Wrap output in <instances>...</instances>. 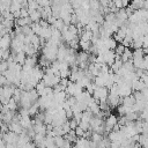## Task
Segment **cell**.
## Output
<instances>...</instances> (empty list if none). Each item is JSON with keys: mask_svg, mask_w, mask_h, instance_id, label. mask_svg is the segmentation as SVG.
<instances>
[{"mask_svg": "<svg viewBox=\"0 0 148 148\" xmlns=\"http://www.w3.org/2000/svg\"><path fill=\"white\" fill-rule=\"evenodd\" d=\"M109 95V89L105 86L102 87H96L94 89V91L91 92V96L96 99V101H105L108 98Z\"/></svg>", "mask_w": 148, "mask_h": 148, "instance_id": "obj_1", "label": "cell"}, {"mask_svg": "<svg viewBox=\"0 0 148 148\" xmlns=\"http://www.w3.org/2000/svg\"><path fill=\"white\" fill-rule=\"evenodd\" d=\"M10 36H9V34H5L3 36H1L0 37V49H2V50H7V49H9V46H10Z\"/></svg>", "mask_w": 148, "mask_h": 148, "instance_id": "obj_2", "label": "cell"}, {"mask_svg": "<svg viewBox=\"0 0 148 148\" xmlns=\"http://www.w3.org/2000/svg\"><path fill=\"white\" fill-rule=\"evenodd\" d=\"M8 128H9V131H12V132H14L16 134H20L23 131V127L20 125L18 121H10L8 124Z\"/></svg>", "mask_w": 148, "mask_h": 148, "instance_id": "obj_3", "label": "cell"}, {"mask_svg": "<svg viewBox=\"0 0 148 148\" xmlns=\"http://www.w3.org/2000/svg\"><path fill=\"white\" fill-rule=\"evenodd\" d=\"M51 28H50V24L47 25V27H42V29H40V32H39V37H42V38H44L45 40H47V39H50L51 38Z\"/></svg>", "mask_w": 148, "mask_h": 148, "instance_id": "obj_4", "label": "cell"}, {"mask_svg": "<svg viewBox=\"0 0 148 148\" xmlns=\"http://www.w3.org/2000/svg\"><path fill=\"white\" fill-rule=\"evenodd\" d=\"M74 146L75 147H81V148H88L89 147V139H87L84 136H80L79 139H76Z\"/></svg>", "mask_w": 148, "mask_h": 148, "instance_id": "obj_5", "label": "cell"}, {"mask_svg": "<svg viewBox=\"0 0 148 148\" xmlns=\"http://www.w3.org/2000/svg\"><path fill=\"white\" fill-rule=\"evenodd\" d=\"M23 52L25 56H34V54H36L37 50L31 44H24L23 45Z\"/></svg>", "mask_w": 148, "mask_h": 148, "instance_id": "obj_6", "label": "cell"}, {"mask_svg": "<svg viewBox=\"0 0 148 148\" xmlns=\"http://www.w3.org/2000/svg\"><path fill=\"white\" fill-rule=\"evenodd\" d=\"M120 59H121L123 62H125V61L132 59V51H131L128 47H125L124 51H123V53L120 54Z\"/></svg>", "mask_w": 148, "mask_h": 148, "instance_id": "obj_7", "label": "cell"}, {"mask_svg": "<svg viewBox=\"0 0 148 148\" xmlns=\"http://www.w3.org/2000/svg\"><path fill=\"white\" fill-rule=\"evenodd\" d=\"M25 54H24V52H17L14 57H12L13 58V60L14 61H16L17 64H20V65H23V62H24V60H25Z\"/></svg>", "mask_w": 148, "mask_h": 148, "instance_id": "obj_8", "label": "cell"}, {"mask_svg": "<svg viewBox=\"0 0 148 148\" xmlns=\"http://www.w3.org/2000/svg\"><path fill=\"white\" fill-rule=\"evenodd\" d=\"M88 52H86V51H81V52H79V53H76V61H77V64L79 62H81V61H88Z\"/></svg>", "mask_w": 148, "mask_h": 148, "instance_id": "obj_9", "label": "cell"}, {"mask_svg": "<svg viewBox=\"0 0 148 148\" xmlns=\"http://www.w3.org/2000/svg\"><path fill=\"white\" fill-rule=\"evenodd\" d=\"M6 29H13L14 27V20H9V18H2V21L0 22Z\"/></svg>", "mask_w": 148, "mask_h": 148, "instance_id": "obj_10", "label": "cell"}, {"mask_svg": "<svg viewBox=\"0 0 148 148\" xmlns=\"http://www.w3.org/2000/svg\"><path fill=\"white\" fill-rule=\"evenodd\" d=\"M90 45H91V42L90 40H79V46L82 49V51L88 52Z\"/></svg>", "mask_w": 148, "mask_h": 148, "instance_id": "obj_11", "label": "cell"}, {"mask_svg": "<svg viewBox=\"0 0 148 148\" xmlns=\"http://www.w3.org/2000/svg\"><path fill=\"white\" fill-rule=\"evenodd\" d=\"M99 1L98 0H89V9H99Z\"/></svg>", "mask_w": 148, "mask_h": 148, "instance_id": "obj_12", "label": "cell"}, {"mask_svg": "<svg viewBox=\"0 0 148 148\" xmlns=\"http://www.w3.org/2000/svg\"><path fill=\"white\" fill-rule=\"evenodd\" d=\"M124 49H125V46H124L121 43H119V44H117V45H116V47L113 49V51H114V53H116V54H119V56H120V54L123 53Z\"/></svg>", "mask_w": 148, "mask_h": 148, "instance_id": "obj_13", "label": "cell"}, {"mask_svg": "<svg viewBox=\"0 0 148 148\" xmlns=\"http://www.w3.org/2000/svg\"><path fill=\"white\" fill-rule=\"evenodd\" d=\"M102 138H103V135H102V134H98V133H96V132H92V133H91V136H90V139H91L94 142L101 141Z\"/></svg>", "mask_w": 148, "mask_h": 148, "instance_id": "obj_14", "label": "cell"}, {"mask_svg": "<svg viewBox=\"0 0 148 148\" xmlns=\"http://www.w3.org/2000/svg\"><path fill=\"white\" fill-rule=\"evenodd\" d=\"M74 132H75V134H76V136H77V138H80V136H83V135H84V130H83V128H81L79 125L74 128Z\"/></svg>", "mask_w": 148, "mask_h": 148, "instance_id": "obj_15", "label": "cell"}, {"mask_svg": "<svg viewBox=\"0 0 148 148\" xmlns=\"http://www.w3.org/2000/svg\"><path fill=\"white\" fill-rule=\"evenodd\" d=\"M68 124H69L71 130H74V128L77 126V124H79V123H77V121H76V120H75V119L72 117V118H71V120H68Z\"/></svg>", "mask_w": 148, "mask_h": 148, "instance_id": "obj_16", "label": "cell"}, {"mask_svg": "<svg viewBox=\"0 0 148 148\" xmlns=\"http://www.w3.org/2000/svg\"><path fill=\"white\" fill-rule=\"evenodd\" d=\"M37 3L40 7H45V6H50V0H36Z\"/></svg>", "mask_w": 148, "mask_h": 148, "instance_id": "obj_17", "label": "cell"}, {"mask_svg": "<svg viewBox=\"0 0 148 148\" xmlns=\"http://www.w3.org/2000/svg\"><path fill=\"white\" fill-rule=\"evenodd\" d=\"M27 16H29L28 10H27V8L22 7V8L20 9V17H27Z\"/></svg>", "mask_w": 148, "mask_h": 148, "instance_id": "obj_18", "label": "cell"}, {"mask_svg": "<svg viewBox=\"0 0 148 148\" xmlns=\"http://www.w3.org/2000/svg\"><path fill=\"white\" fill-rule=\"evenodd\" d=\"M56 20H57V17L56 16H53V15H50L47 18H46V21H47V23L51 25V24H53L54 22H56Z\"/></svg>", "mask_w": 148, "mask_h": 148, "instance_id": "obj_19", "label": "cell"}]
</instances>
